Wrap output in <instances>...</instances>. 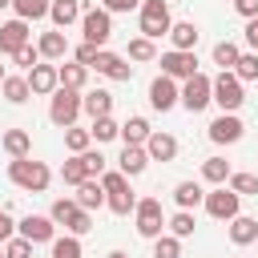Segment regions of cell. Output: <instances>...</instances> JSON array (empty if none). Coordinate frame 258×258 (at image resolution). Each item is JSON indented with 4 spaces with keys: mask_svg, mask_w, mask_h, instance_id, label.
Instances as JSON below:
<instances>
[{
    "mask_svg": "<svg viewBox=\"0 0 258 258\" xmlns=\"http://www.w3.org/2000/svg\"><path fill=\"white\" fill-rule=\"evenodd\" d=\"M169 40H173V48H177V52H194V48H198V40H202V32H198V24H194V20H181V24H173V28H169Z\"/></svg>",
    "mask_w": 258,
    "mask_h": 258,
    "instance_id": "obj_22",
    "label": "cell"
},
{
    "mask_svg": "<svg viewBox=\"0 0 258 258\" xmlns=\"http://www.w3.org/2000/svg\"><path fill=\"white\" fill-rule=\"evenodd\" d=\"M81 113H85V105H81V93L77 89H56L52 93V101H48V121L52 125L69 129V125H77Z\"/></svg>",
    "mask_w": 258,
    "mask_h": 258,
    "instance_id": "obj_6",
    "label": "cell"
},
{
    "mask_svg": "<svg viewBox=\"0 0 258 258\" xmlns=\"http://www.w3.org/2000/svg\"><path fill=\"white\" fill-rule=\"evenodd\" d=\"M4 77H8V73H4V64H0V89H4Z\"/></svg>",
    "mask_w": 258,
    "mask_h": 258,
    "instance_id": "obj_52",
    "label": "cell"
},
{
    "mask_svg": "<svg viewBox=\"0 0 258 258\" xmlns=\"http://www.w3.org/2000/svg\"><path fill=\"white\" fill-rule=\"evenodd\" d=\"M81 105H85V113L97 121V117H113V93H105V89H89L85 97H81Z\"/></svg>",
    "mask_w": 258,
    "mask_h": 258,
    "instance_id": "obj_23",
    "label": "cell"
},
{
    "mask_svg": "<svg viewBox=\"0 0 258 258\" xmlns=\"http://www.w3.org/2000/svg\"><path fill=\"white\" fill-rule=\"evenodd\" d=\"M101 8L113 16V12H133V8H141V0H101Z\"/></svg>",
    "mask_w": 258,
    "mask_h": 258,
    "instance_id": "obj_47",
    "label": "cell"
},
{
    "mask_svg": "<svg viewBox=\"0 0 258 258\" xmlns=\"http://www.w3.org/2000/svg\"><path fill=\"white\" fill-rule=\"evenodd\" d=\"M0 8H12V0H0Z\"/></svg>",
    "mask_w": 258,
    "mask_h": 258,
    "instance_id": "obj_53",
    "label": "cell"
},
{
    "mask_svg": "<svg viewBox=\"0 0 258 258\" xmlns=\"http://www.w3.org/2000/svg\"><path fill=\"white\" fill-rule=\"evenodd\" d=\"M230 242H234V246H250V242H258V222L238 214V218L230 222Z\"/></svg>",
    "mask_w": 258,
    "mask_h": 258,
    "instance_id": "obj_29",
    "label": "cell"
},
{
    "mask_svg": "<svg viewBox=\"0 0 258 258\" xmlns=\"http://www.w3.org/2000/svg\"><path fill=\"white\" fill-rule=\"evenodd\" d=\"M214 101L222 105V113H238L242 101H246L242 81H238L234 73H218V77H214Z\"/></svg>",
    "mask_w": 258,
    "mask_h": 258,
    "instance_id": "obj_9",
    "label": "cell"
},
{
    "mask_svg": "<svg viewBox=\"0 0 258 258\" xmlns=\"http://www.w3.org/2000/svg\"><path fill=\"white\" fill-rule=\"evenodd\" d=\"M133 222H137V234L141 238H161L165 234V210H161V202L157 198H137V210H133Z\"/></svg>",
    "mask_w": 258,
    "mask_h": 258,
    "instance_id": "obj_5",
    "label": "cell"
},
{
    "mask_svg": "<svg viewBox=\"0 0 258 258\" xmlns=\"http://www.w3.org/2000/svg\"><path fill=\"white\" fill-rule=\"evenodd\" d=\"M149 133H153V125H149L145 117H129V121L121 125V141H125V145H145Z\"/></svg>",
    "mask_w": 258,
    "mask_h": 258,
    "instance_id": "obj_28",
    "label": "cell"
},
{
    "mask_svg": "<svg viewBox=\"0 0 258 258\" xmlns=\"http://www.w3.org/2000/svg\"><path fill=\"white\" fill-rule=\"evenodd\" d=\"M77 157L85 161V173H89V177H101V173H105V153H101V149H85V153H77Z\"/></svg>",
    "mask_w": 258,
    "mask_h": 258,
    "instance_id": "obj_43",
    "label": "cell"
},
{
    "mask_svg": "<svg viewBox=\"0 0 258 258\" xmlns=\"http://www.w3.org/2000/svg\"><path fill=\"white\" fill-rule=\"evenodd\" d=\"M230 173H234V169H230L226 157H206V161H202V177H206L210 185H226Z\"/></svg>",
    "mask_w": 258,
    "mask_h": 258,
    "instance_id": "obj_30",
    "label": "cell"
},
{
    "mask_svg": "<svg viewBox=\"0 0 258 258\" xmlns=\"http://www.w3.org/2000/svg\"><path fill=\"white\" fill-rule=\"evenodd\" d=\"M125 56H129V60H157V44H153L149 36H133L129 48H125Z\"/></svg>",
    "mask_w": 258,
    "mask_h": 258,
    "instance_id": "obj_35",
    "label": "cell"
},
{
    "mask_svg": "<svg viewBox=\"0 0 258 258\" xmlns=\"http://www.w3.org/2000/svg\"><path fill=\"white\" fill-rule=\"evenodd\" d=\"M12 8H16V20H40V16H48V8H52V0H12Z\"/></svg>",
    "mask_w": 258,
    "mask_h": 258,
    "instance_id": "obj_33",
    "label": "cell"
},
{
    "mask_svg": "<svg viewBox=\"0 0 258 258\" xmlns=\"http://www.w3.org/2000/svg\"><path fill=\"white\" fill-rule=\"evenodd\" d=\"M157 60H161V73L173 77V81H189V77L198 73V56H194V52H177V48H169V52H161Z\"/></svg>",
    "mask_w": 258,
    "mask_h": 258,
    "instance_id": "obj_15",
    "label": "cell"
},
{
    "mask_svg": "<svg viewBox=\"0 0 258 258\" xmlns=\"http://www.w3.org/2000/svg\"><path fill=\"white\" fill-rule=\"evenodd\" d=\"M145 165H149V153H145V145H125V149H121V157H117V169H121L125 177H137V173H145Z\"/></svg>",
    "mask_w": 258,
    "mask_h": 258,
    "instance_id": "obj_19",
    "label": "cell"
},
{
    "mask_svg": "<svg viewBox=\"0 0 258 258\" xmlns=\"http://www.w3.org/2000/svg\"><path fill=\"white\" fill-rule=\"evenodd\" d=\"M234 12L246 16V20H254L258 16V0H234Z\"/></svg>",
    "mask_w": 258,
    "mask_h": 258,
    "instance_id": "obj_48",
    "label": "cell"
},
{
    "mask_svg": "<svg viewBox=\"0 0 258 258\" xmlns=\"http://www.w3.org/2000/svg\"><path fill=\"white\" fill-rule=\"evenodd\" d=\"M89 145H93V133H89V129H77V125H69V129H64V149H69L73 157H77V153H85Z\"/></svg>",
    "mask_w": 258,
    "mask_h": 258,
    "instance_id": "obj_36",
    "label": "cell"
},
{
    "mask_svg": "<svg viewBox=\"0 0 258 258\" xmlns=\"http://www.w3.org/2000/svg\"><path fill=\"white\" fill-rule=\"evenodd\" d=\"M246 44H250V52H258V16L246 20Z\"/></svg>",
    "mask_w": 258,
    "mask_h": 258,
    "instance_id": "obj_50",
    "label": "cell"
},
{
    "mask_svg": "<svg viewBox=\"0 0 258 258\" xmlns=\"http://www.w3.org/2000/svg\"><path fill=\"white\" fill-rule=\"evenodd\" d=\"M137 24H141V36H149V40L169 36V28H173L169 0H141V8H137Z\"/></svg>",
    "mask_w": 258,
    "mask_h": 258,
    "instance_id": "obj_3",
    "label": "cell"
},
{
    "mask_svg": "<svg viewBox=\"0 0 258 258\" xmlns=\"http://www.w3.org/2000/svg\"><path fill=\"white\" fill-rule=\"evenodd\" d=\"M8 181L24 194H44L48 181H52V169L44 161H32V157H12L8 161Z\"/></svg>",
    "mask_w": 258,
    "mask_h": 258,
    "instance_id": "obj_1",
    "label": "cell"
},
{
    "mask_svg": "<svg viewBox=\"0 0 258 258\" xmlns=\"http://www.w3.org/2000/svg\"><path fill=\"white\" fill-rule=\"evenodd\" d=\"M24 77H28L32 97H52V93L60 89V73H56V64H52V60H40V64H36V69H28Z\"/></svg>",
    "mask_w": 258,
    "mask_h": 258,
    "instance_id": "obj_12",
    "label": "cell"
},
{
    "mask_svg": "<svg viewBox=\"0 0 258 258\" xmlns=\"http://www.w3.org/2000/svg\"><path fill=\"white\" fill-rule=\"evenodd\" d=\"M0 97L8 101V105H24L28 97H32V89H28V77H4V89H0Z\"/></svg>",
    "mask_w": 258,
    "mask_h": 258,
    "instance_id": "obj_27",
    "label": "cell"
},
{
    "mask_svg": "<svg viewBox=\"0 0 258 258\" xmlns=\"http://www.w3.org/2000/svg\"><path fill=\"white\" fill-rule=\"evenodd\" d=\"M85 250H81V238H73V234H64V238H52V258H81Z\"/></svg>",
    "mask_w": 258,
    "mask_h": 258,
    "instance_id": "obj_41",
    "label": "cell"
},
{
    "mask_svg": "<svg viewBox=\"0 0 258 258\" xmlns=\"http://www.w3.org/2000/svg\"><path fill=\"white\" fill-rule=\"evenodd\" d=\"M36 48H40V60H64L69 40H64V32H60V28H52V32H40Z\"/></svg>",
    "mask_w": 258,
    "mask_h": 258,
    "instance_id": "obj_21",
    "label": "cell"
},
{
    "mask_svg": "<svg viewBox=\"0 0 258 258\" xmlns=\"http://www.w3.org/2000/svg\"><path fill=\"white\" fill-rule=\"evenodd\" d=\"M242 133H246V125H242L238 113H222V117L210 121V141L214 145H234V141H242Z\"/></svg>",
    "mask_w": 258,
    "mask_h": 258,
    "instance_id": "obj_16",
    "label": "cell"
},
{
    "mask_svg": "<svg viewBox=\"0 0 258 258\" xmlns=\"http://www.w3.org/2000/svg\"><path fill=\"white\" fill-rule=\"evenodd\" d=\"M105 258H129V254H125V250H109Z\"/></svg>",
    "mask_w": 258,
    "mask_h": 258,
    "instance_id": "obj_51",
    "label": "cell"
},
{
    "mask_svg": "<svg viewBox=\"0 0 258 258\" xmlns=\"http://www.w3.org/2000/svg\"><path fill=\"white\" fill-rule=\"evenodd\" d=\"M153 258H181V238H173V234L153 238Z\"/></svg>",
    "mask_w": 258,
    "mask_h": 258,
    "instance_id": "obj_40",
    "label": "cell"
},
{
    "mask_svg": "<svg viewBox=\"0 0 258 258\" xmlns=\"http://www.w3.org/2000/svg\"><path fill=\"white\" fill-rule=\"evenodd\" d=\"M16 234L28 238L32 246H36V242H52V238H56V222H52L48 214H28V218L16 222Z\"/></svg>",
    "mask_w": 258,
    "mask_h": 258,
    "instance_id": "obj_13",
    "label": "cell"
},
{
    "mask_svg": "<svg viewBox=\"0 0 258 258\" xmlns=\"http://www.w3.org/2000/svg\"><path fill=\"white\" fill-rule=\"evenodd\" d=\"M73 202H77L81 210H89V214H93V210H101V206H105V185H101V177H89V181H81Z\"/></svg>",
    "mask_w": 258,
    "mask_h": 258,
    "instance_id": "obj_20",
    "label": "cell"
},
{
    "mask_svg": "<svg viewBox=\"0 0 258 258\" xmlns=\"http://www.w3.org/2000/svg\"><path fill=\"white\" fill-rule=\"evenodd\" d=\"M202 206H206V214H210V218H218V222H234V218L242 214V198H238L230 185H214V189L206 194V202H202Z\"/></svg>",
    "mask_w": 258,
    "mask_h": 258,
    "instance_id": "obj_7",
    "label": "cell"
},
{
    "mask_svg": "<svg viewBox=\"0 0 258 258\" xmlns=\"http://www.w3.org/2000/svg\"><path fill=\"white\" fill-rule=\"evenodd\" d=\"M81 32H85V40H89V44L105 48V40L113 36V16H109L105 8H89V12L81 16Z\"/></svg>",
    "mask_w": 258,
    "mask_h": 258,
    "instance_id": "obj_10",
    "label": "cell"
},
{
    "mask_svg": "<svg viewBox=\"0 0 258 258\" xmlns=\"http://www.w3.org/2000/svg\"><path fill=\"white\" fill-rule=\"evenodd\" d=\"M0 145H4L8 157H32V137H28V129H8V133L0 137Z\"/></svg>",
    "mask_w": 258,
    "mask_h": 258,
    "instance_id": "obj_24",
    "label": "cell"
},
{
    "mask_svg": "<svg viewBox=\"0 0 258 258\" xmlns=\"http://www.w3.org/2000/svg\"><path fill=\"white\" fill-rule=\"evenodd\" d=\"M101 77H109V81H129L133 77V64H125V56H117V52H109V48H101L97 52V64H93Z\"/></svg>",
    "mask_w": 258,
    "mask_h": 258,
    "instance_id": "obj_17",
    "label": "cell"
},
{
    "mask_svg": "<svg viewBox=\"0 0 258 258\" xmlns=\"http://www.w3.org/2000/svg\"><path fill=\"white\" fill-rule=\"evenodd\" d=\"M145 153H149V161H173V157H177V137L153 129L149 141H145Z\"/></svg>",
    "mask_w": 258,
    "mask_h": 258,
    "instance_id": "obj_18",
    "label": "cell"
},
{
    "mask_svg": "<svg viewBox=\"0 0 258 258\" xmlns=\"http://www.w3.org/2000/svg\"><path fill=\"white\" fill-rule=\"evenodd\" d=\"M234 77L246 85V81H258V52H242L238 64H234Z\"/></svg>",
    "mask_w": 258,
    "mask_h": 258,
    "instance_id": "obj_39",
    "label": "cell"
},
{
    "mask_svg": "<svg viewBox=\"0 0 258 258\" xmlns=\"http://www.w3.org/2000/svg\"><path fill=\"white\" fill-rule=\"evenodd\" d=\"M238 56H242V48H238L234 40H218V44H214V64H218L222 73H234Z\"/></svg>",
    "mask_w": 258,
    "mask_h": 258,
    "instance_id": "obj_31",
    "label": "cell"
},
{
    "mask_svg": "<svg viewBox=\"0 0 258 258\" xmlns=\"http://www.w3.org/2000/svg\"><path fill=\"white\" fill-rule=\"evenodd\" d=\"M8 238H16V222L8 218V210H0V242H8Z\"/></svg>",
    "mask_w": 258,
    "mask_h": 258,
    "instance_id": "obj_49",
    "label": "cell"
},
{
    "mask_svg": "<svg viewBox=\"0 0 258 258\" xmlns=\"http://www.w3.org/2000/svg\"><path fill=\"white\" fill-rule=\"evenodd\" d=\"M89 133H93V141H113V137H121V125L113 117H97Z\"/></svg>",
    "mask_w": 258,
    "mask_h": 258,
    "instance_id": "obj_42",
    "label": "cell"
},
{
    "mask_svg": "<svg viewBox=\"0 0 258 258\" xmlns=\"http://www.w3.org/2000/svg\"><path fill=\"white\" fill-rule=\"evenodd\" d=\"M149 105L157 109V113H169L173 105H181V89H177V81L173 77H153L149 81Z\"/></svg>",
    "mask_w": 258,
    "mask_h": 258,
    "instance_id": "obj_11",
    "label": "cell"
},
{
    "mask_svg": "<svg viewBox=\"0 0 258 258\" xmlns=\"http://www.w3.org/2000/svg\"><path fill=\"white\" fill-rule=\"evenodd\" d=\"M230 189L238 198H254L258 194V173H230Z\"/></svg>",
    "mask_w": 258,
    "mask_h": 258,
    "instance_id": "obj_38",
    "label": "cell"
},
{
    "mask_svg": "<svg viewBox=\"0 0 258 258\" xmlns=\"http://www.w3.org/2000/svg\"><path fill=\"white\" fill-rule=\"evenodd\" d=\"M56 73H60V89H77V93H81L85 81H89V69L77 64V60H73V64H56Z\"/></svg>",
    "mask_w": 258,
    "mask_h": 258,
    "instance_id": "obj_32",
    "label": "cell"
},
{
    "mask_svg": "<svg viewBox=\"0 0 258 258\" xmlns=\"http://www.w3.org/2000/svg\"><path fill=\"white\" fill-rule=\"evenodd\" d=\"M4 258H32V242L20 238V234L8 238V242H4Z\"/></svg>",
    "mask_w": 258,
    "mask_h": 258,
    "instance_id": "obj_44",
    "label": "cell"
},
{
    "mask_svg": "<svg viewBox=\"0 0 258 258\" xmlns=\"http://www.w3.org/2000/svg\"><path fill=\"white\" fill-rule=\"evenodd\" d=\"M48 16H52V24H56V28L64 32V28H69L73 20H81L85 12H81V4H77V0H52V8H48Z\"/></svg>",
    "mask_w": 258,
    "mask_h": 258,
    "instance_id": "obj_26",
    "label": "cell"
},
{
    "mask_svg": "<svg viewBox=\"0 0 258 258\" xmlns=\"http://www.w3.org/2000/svg\"><path fill=\"white\" fill-rule=\"evenodd\" d=\"M173 202H177V210H198L206 202V189L198 181H177L173 185Z\"/></svg>",
    "mask_w": 258,
    "mask_h": 258,
    "instance_id": "obj_25",
    "label": "cell"
},
{
    "mask_svg": "<svg viewBox=\"0 0 258 258\" xmlns=\"http://www.w3.org/2000/svg\"><path fill=\"white\" fill-rule=\"evenodd\" d=\"M97 52H101V48L85 40V44H77V52H73V56H77V64H85V69H93V64H97Z\"/></svg>",
    "mask_w": 258,
    "mask_h": 258,
    "instance_id": "obj_46",
    "label": "cell"
},
{
    "mask_svg": "<svg viewBox=\"0 0 258 258\" xmlns=\"http://www.w3.org/2000/svg\"><path fill=\"white\" fill-rule=\"evenodd\" d=\"M0 258H4V250H0Z\"/></svg>",
    "mask_w": 258,
    "mask_h": 258,
    "instance_id": "obj_54",
    "label": "cell"
},
{
    "mask_svg": "<svg viewBox=\"0 0 258 258\" xmlns=\"http://www.w3.org/2000/svg\"><path fill=\"white\" fill-rule=\"evenodd\" d=\"M60 181H64V185H81V181H89L85 161H81V157H69V161L60 165Z\"/></svg>",
    "mask_w": 258,
    "mask_h": 258,
    "instance_id": "obj_37",
    "label": "cell"
},
{
    "mask_svg": "<svg viewBox=\"0 0 258 258\" xmlns=\"http://www.w3.org/2000/svg\"><path fill=\"white\" fill-rule=\"evenodd\" d=\"M210 101H214V81H210L206 73H194L189 81H181V105H185L189 113H202Z\"/></svg>",
    "mask_w": 258,
    "mask_h": 258,
    "instance_id": "obj_8",
    "label": "cell"
},
{
    "mask_svg": "<svg viewBox=\"0 0 258 258\" xmlns=\"http://www.w3.org/2000/svg\"><path fill=\"white\" fill-rule=\"evenodd\" d=\"M165 226H169V234H173V238H189V234L198 230V218H194V210H177Z\"/></svg>",
    "mask_w": 258,
    "mask_h": 258,
    "instance_id": "obj_34",
    "label": "cell"
},
{
    "mask_svg": "<svg viewBox=\"0 0 258 258\" xmlns=\"http://www.w3.org/2000/svg\"><path fill=\"white\" fill-rule=\"evenodd\" d=\"M48 218H52L56 226H64L73 238H81V234H89V230H93V214H89V210H81L73 198H56V202H52V210H48Z\"/></svg>",
    "mask_w": 258,
    "mask_h": 258,
    "instance_id": "obj_4",
    "label": "cell"
},
{
    "mask_svg": "<svg viewBox=\"0 0 258 258\" xmlns=\"http://www.w3.org/2000/svg\"><path fill=\"white\" fill-rule=\"evenodd\" d=\"M101 185H105V206L113 210V214H133L137 210V194L129 189V177L121 173V169H105L101 173Z\"/></svg>",
    "mask_w": 258,
    "mask_h": 258,
    "instance_id": "obj_2",
    "label": "cell"
},
{
    "mask_svg": "<svg viewBox=\"0 0 258 258\" xmlns=\"http://www.w3.org/2000/svg\"><path fill=\"white\" fill-rule=\"evenodd\" d=\"M12 60H16V64L28 73V69H36V64H40V48H36V44H24V48H20Z\"/></svg>",
    "mask_w": 258,
    "mask_h": 258,
    "instance_id": "obj_45",
    "label": "cell"
},
{
    "mask_svg": "<svg viewBox=\"0 0 258 258\" xmlns=\"http://www.w3.org/2000/svg\"><path fill=\"white\" fill-rule=\"evenodd\" d=\"M24 44H32L28 20H8V24H0V56H16Z\"/></svg>",
    "mask_w": 258,
    "mask_h": 258,
    "instance_id": "obj_14",
    "label": "cell"
}]
</instances>
